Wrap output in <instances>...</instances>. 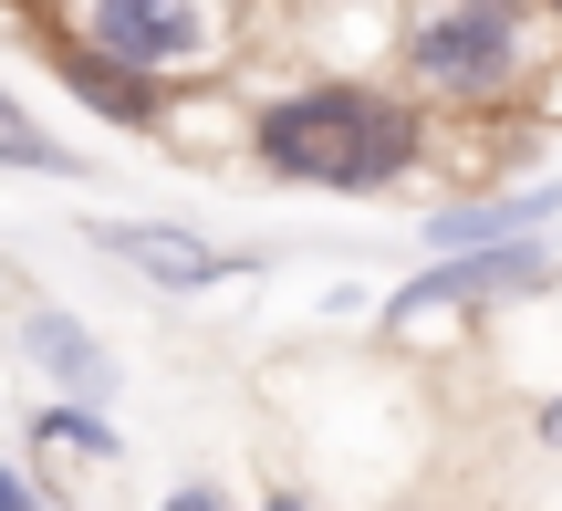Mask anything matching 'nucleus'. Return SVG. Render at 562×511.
<instances>
[{
	"mask_svg": "<svg viewBox=\"0 0 562 511\" xmlns=\"http://www.w3.org/2000/svg\"><path fill=\"white\" fill-rule=\"evenodd\" d=\"M42 501V480H21V470H0V511H32Z\"/></svg>",
	"mask_w": 562,
	"mask_h": 511,
	"instance_id": "10",
	"label": "nucleus"
},
{
	"mask_svg": "<svg viewBox=\"0 0 562 511\" xmlns=\"http://www.w3.org/2000/svg\"><path fill=\"white\" fill-rule=\"evenodd\" d=\"M542 438H562V397H552V418H542Z\"/></svg>",
	"mask_w": 562,
	"mask_h": 511,
	"instance_id": "11",
	"label": "nucleus"
},
{
	"mask_svg": "<svg viewBox=\"0 0 562 511\" xmlns=\"http://www.w3.org/2000/svg\"><path fill=\"white\" fill-rule=\"evenodd\" d=\"M531 11H542V21H562V0H531Z\"/></svg>",
	"mask_w": 562,
	"mask_h": 511,
	"instance_id": "12",
	"label": "nucleus"
},
{
	"mask_svg": "<svg viewBox=\"0 0 562 511\" xmlns=\"http://www.w3.org/2000/svg\"><path fill=\"white\" fill-rule=\"evenodd\" d=\"M250 157L271 178H302V188H396L417 178L427 157V115L417 95H385V84H302V95H271L250 115Z\"/></svg>",
	"mask_w": 562,
	"mask_h": 511,
	"instance_id": "1",
	"label": "nucleus"
},
{
	"mask_svg": "<svg viewBox=\"0 0 562 511\" xmlns=\"http://www.w3.org/2000/svg\"><path fill=\"white\" fill-rule=\"evenodd\" d=\"M0 167H32V178H83V146L42 136V125L21 115V95H0Z\"/></svg>",
	"mask_w": 562,
	"mask_h": 511,
	"instance_id": "8",
	"label": "nucleus"
},
{
	"mask_svg": "<svg viewBox=\"0 0 562 511\" xmlns=\"http://www.w3.org/2000/svg\"><path fill=\"white\" fill-rule=\"evenodd\" d=\"M83 241H94L104 262L146 271L157 292H209V282H240V271H250V251H220V241L167 230V220H83Z\"/></svg>",
	"mask_w": 562,
	"mask_h": 511,
	"instance_id": "4",
	"label": "nucleus"
},
{
	"mask_svg": "<svg viewBox=\"0 0 562 511\" xmlns=\"http://www.w3.org/2000/svg\"><path fill=\"white\" fill-rule=\"evenodd\" d=\"M562 220V188H501V199H438L427 209V251H469V241H521V230H552Z\"/></svg>",
	"mask_w": 562,
	"mask_h": 511,
	"instance_id": "6",
	"label": "nucleus"
},
{
	"mask_svg": "<svg viewBox=\"0 0 562 511\" xmlns=\"http://www.w3.org/2000/svg\"><path fill=\"white\" fill-rule=\"evenodd\" d=\"M53 74L74 84L83 104H94L104 125H125V136H167V95H157V74H136V63H115V53H94V42H53Z\"/></svg>",
	"mask_w": 562,
	"mask_h": 511,
	"instance_id": "5",
	"label": "nucleus"
},
{
	"mask_svg": "<svg viewBox=\"0 0 562 511\" xmlns=\"http://www.w3.org/2000/svg\"><path fill=\"white\" fill-rule=\"evenodd\" d=\"M94 53L136 63V74H209L229 63V32H240V0H83L74 21Z\"/></svg>",
	"mask_w": 562,
	"mask_h": 511,
	"instance_id": "3",
	"label": "nucleus"
},
{
	"mask_svg": "<svg viewBox=\"0 0 562 511\" xmlns=\"http://www.w3.org/2000/svg\"><path fill=\"white\" fill-rule=\"evenodd\" d=\"M21 355H32V366L53 376L63 397H104V387H115V355H104V334H83L74 313H21Z\"/></svg>",
	"mask_w": 562,
	"mask_h": 511,
	"instance_id": "7",
	"label": "nucleus"
},
{
	"mask_svg": "<svg viewBox=\"0 0 562 511\" xmlns=\"http://www.w3.org/2000/svg\"><path fill=\"white\" fill-rule=\"evenodd\" d=\"M32 438H42V449H63V459H115V449H125L115 418H94V408H42Z\"/></svg>",
	"mask_w": 562,
	"mask_h": 511,
	"instance_id": "9",
	"label": "nucleus"
},
{
	"mask_svg": "<svg viewBox=\"0 0 562 511\" xmlns=\"http://www.w3.org/2000/svg\"><path fill=\"white\" fill-rule=\"evenodd\" d=\"M531 0H406L396 21V74L417 104H459V115H501L510 95H531V63H542V32H531Z\"/></svg>",
	"mask_w": 562,
	"mask_h": 511,
	"instance_id": "2",
	"label": "nucleus"
}]
</instances>
